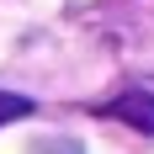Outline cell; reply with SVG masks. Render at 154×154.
I'll return each mask as SVG.
<instances>
[{
    "mask_svg": "<svg viewBox=\"0 0 154 154\" xmlns=\"http://www.w3.org/2000/svg\"><path fill=\"white\" fill-rule=\"evenodd\" d=\"M101 117H117V122L128 128H138V133H149L154 138V96L149 91H122V96H112L106 106H96Z\"/></svg>",
    "mask_w": 154,
    "mask_h": 154,
    "instance_id": "cell-1",
    "label": "cell"
},
{
    "mask_svg": "<svg viewBox=\"0 0 154 154\" xmlns=\"http://www.w3.org/2000/svg\"><path fill=\"white\" fill-rule=\"evenodd\" d=\"M27 112H32V101H27V96L0 91V128H5V122H16V117H27Z\"/></svg>",
    "mask_w": 154,
    "mask_h": 154,
    "instance_id": "cell-2",
    "label": "cell"
},
{
    "mask_svg": "<svg viewBox=\"0 0 154 154\" xmlns=\"http://www.w3.org/2000/svg\"><path fill=\"white\" fill-rule=\"evenodd\" d=\"M32 154H85V149L64 138V143H32Z\"/></svg>",
    "mask_w": 154,
    "mask_h": 154,
    "instance_id": "cell-3",
    "label": "cell"
}]
</instances>
